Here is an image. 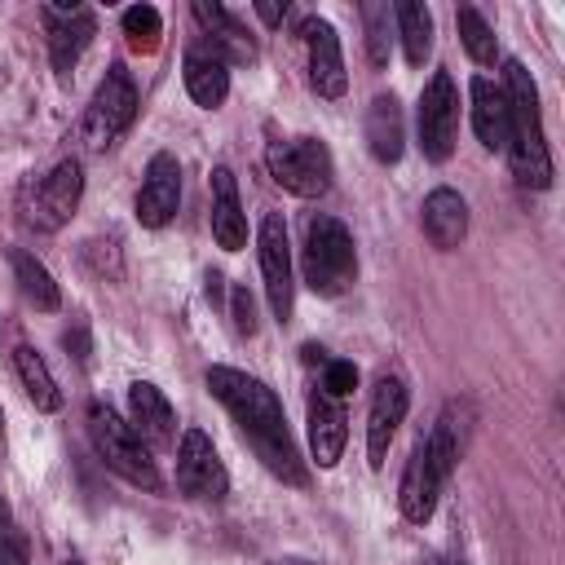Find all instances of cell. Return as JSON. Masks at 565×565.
I'll return each instance as SVG.
<instances>
[{
    "mask_svg": "<svg viewBox=\"0 0 565 565\" xmlns=\"http://www.w3.org/2000/svg\"><path fill=\"white\" fill-rule=\"evenodd\" d=\"M207 388L212 397L234 415V424L243 428L247 446L256 450V459L282 477L287 486H305L309 472L296 455V441L287 433V415H282V402L274 397V388L247 371H234V366H207Z\"/></svg>",
    "mask_w": 565,
    "mask_h": 565,
    "instance_id": "cell-1",
    "label": "cell"
},
{
    "mask_svg": "<svg viewBox=\"0 0 565 565\" xmlns=\"http://www.w3.org/2000/svg\"><path fill=\"white\" fill-rule=\"evenodd\" d=\"M503 97H508V119H512V132H508L512 177L525 190H547L552 185V154H547V137H543L539 84L516 57L503 62Z\"/></svg>",
    "mask_w": 565,
    "mask_h": 565,
    "instance_id": "cell-2",
    "label": "cell"
},
{
    "mask_svg": "<svg viewBox=\"0 0 565 565\" xmlns=\"http://www.w3.org/2000/svg\"><path fill=\"white\" fill-rule=\"evenodd\" d=\"M459 450H463V441H459L455 406H446L441 419L433 424V433L411 450V463H406V472H402L397 503H402V516H406V521L424 525V521L433 516L437 494H441V486L450 481V472H455V463H459Z\"/></svg>",
    "mask_w": 565,
    "mask_h": 565,
    "instance_id": "cell-3",
    "label": "cell"
},
{
    "mask_svg": "<svg viewBox=\"0 0 565 565\" xmlns=\"http://www.w3.org/2000/svg\"><path fill=\"white\" fill-rule=\"evenodd\" d=\"M300 269L305 282L318 296H340L358 278V247L344 221L335 216H309L305 225V247H300Z\"/></svg>",
    "mask_w": 565,
    "mask_h": 565,
    "instance_id": "cell-4",
    "label": "cell"
},
{
    "mask_svg": "<svg viewBox=\"0 0 565 565\" xmlns=\"http://www.w3.org/2000/svg\"><path fill=\"white\" fill-rule=\"evenodd\" d=\"M84 424H88L93 450L102 455V463H106L110 472H119L124 481H132V486H141V490H159V486H163V477H159V468H154L146 441H141V437L132 433V424L119 419L106 402H88Z\"/></svg>",
    "mask_w": 565,
    "mask_h": 565,
    "instance_id": "cell-5",
    "label": "cell"
},
{
    "mask_svg": "<svg viewBox=\"0 0 565 565\" xmlns=\"http://www.w3.org/2000/svg\"><path fill=\"white\" fill-rule=\"evenodd\" d=\"M79 194H84V163L79 159H62L44 177L22 181V190H18V216H22V225H31L40 234H57L75 216Z\"/></svg>",
    "mask_w": 565,
    "mask_h": 565,
    "instance_id": "cell-6",
    "label": "cell"
},
{
    "mask_svg": "<svg viewBox=\"0 0 565 565\" xmlns=\"http://www.w3.org/2000/svg\"><path fill=\"white\" fill-rule=\"evenodd\" d=\"M137 106H141L137 84H132V75L115 62V66L102 75V84H97V93H93V102H88V110H84V141H88V150L115 146V141L132 128Z\"/></svg>",
    "mask_w": 565,
    "mask_h": 565,
    "instance_id": "cell-7",
    "label": "cell"
},
{
    "mask_svg": "<svg viewBox=\"0 0 565 565\" xmlns=\"http://www.w3.org/2000/svg\"><path fill=\"white\" fill-rule=\"evenodd\" d=\"M265 168L269 177L300 194V199H318L331 185V150L318 137H287V141H269L265 146Z\"/></svg>",
    "mask_w": 565,
    "mask_h": 565,
    "instance_id": "cell-8",
    "label": "cell"
},
{
    "mask_svg": "<svg viewBox=\"0 0 565 565\" xmlns=\"http://www.w3.org/2000/svg\"><path fill=\"white\" fill-rule=\"evenodd\" d=\"M415 128H419L424 159L446 163L455 150V132H459V88L450 71H433V79L424 84L419 106H415Z\"/></svg>",
    "mask_w": 565,
    "mask_h": 565,
    "instance_id": "cell-9",
    "label": "cell"
},
{
    "mask_svg": "<svg viewBox=\"0 0 565 565\" xmlns=\"http://www.w3.org/2000/svg\"><path fill=\"white\" fill-rule=\"evenodd\" d=\"M177 490L190 499H225L230 490V472L212 446V437L203 428H185L181 446H177Z\"/></svg>",
    "mask_w": 565,
    "mask_h": 565,
    "instance_id": "cell-10",
    "label": "cell"
},
{
    "mask_svg": "<svg viewBox=\"0 0 565 565\" xmlns=\"http://www.w3.org/2000/svg\"><path fill=\"white\" fill-rule=\"evenodd\" d=\"M256 252H260V274H265V296H269V309L278 322L291 318V305H296V282H291V243H287V221L278 212H269L260 221V234H256Z\"/></svg>",
    "mask_w": 565,
    "mask_h": 565,
    "instance_id": "cell-11",
    "label": "cell"
},
{
    "mask_svg": "<svg viewBox=\"0 0 565 565\" xmlns=\"http://www.w3.org/2000/svg\"><path fill=\"white\" fill-rule=\"evenodd\" d=\"M181 207V163L177 154L159 150L150 163H146V177H141V190H137V221L146 230H163Z\"/></svg>",
    "mask_w": 565,
    "mask_h": 565,
    "instance_id": "cell-12",
    "label": "cell"
},
{
    "mask_svg": "<svg viewBox=\"0 0 565 565\" xmlns=\"http://www.w3.org/2000/svg\"><path fill=\"white\" fill-rule=\"evenodd\" d=\"M300 40H305V57H309V84L318 97H340L349 88L344 75V57H340V35L327 18H305L300 22Z\"/></svg>",
    "mask_w": 565,
    "mask_h": 565,
    "instance_id": "cell-13",
    "label": "cell"
},
{
    "mask_svg": "<svg viewBox=\"0 0 565 565\" xmlns=\"http://www.w3.org/2000/svg\"><path fill=\"white\" fill-rule=\"evenodd\" d=\"M44 18H49V57H53L57 75H66L79 62V53L88 49V40L97 35V18H93V9H84L75 0L49 4Z\"/></svg>",
    "mask_w": 565,
    "mask_h": 565,
    "instance_id": "cell-14",
    "label": "cell"
},
{
    "mask_svg": "<svg viewBox=\"0 0 565 565\" xmlns=\"http://www.w3.org/2000/svg\"><path fill=\"white\" fill-rule=\"evenodd\" d=\"M406 406H411L406 384L397 375H380L375 380V393H371V415H366V455H371V468L384 463L388 441H393V433L406 419Z\"/></svg>",
    "mask_w": 565,
    "mask_h": 565,
    "instance_id": "cell-15",
    "label": "cell"
},
{
    "mask_svg": "<svg viewBox=\"0 0 565 565\" xmlns=\"http://www.w3.org/2000/svg\"><path fill=\"white\" fill-rule=\"evenodd\" d=\"M181 71H185V93L194 97V106L216 110L230 97V62L212 44L194 40L185 49V57H181Z\"/></svg>",
    "mask_w": 565,
    "mask_h": 565,
    "instance_id": "cell-16",
    "label": "cell"
},
{
    "mask_svg": "<svg viewBox=\"0 0 565 565\" xmlns=\"http://www.w3.org/2000/svg\"><path fill=\"white\" fill-rule=\"evenodd\" d=\"M344 437H349V415L335 397L327 393H309V450L318 468H335L344 455Z\"/></svg>",
    "mask_w": 565,
    "mask_h": 565,
    "instance_id": "cell-17",
    "label": "cell"
},
{
    "mask_svg": "<svg viewBox=\"0 0 565 565\" xmlns=\"http://www.w3.org/2000/svg\"><path fill=\"white\" fill-rule=\"evenodd\" d=\"M424 238L437 247V252H455L468 234V203L459 190L450 185H437L428 199H424Z\"/></svg>",
    "mask_w": 565,
    "mask_h": 565,
    "instance_id": "cell-18",
    "label": "cell"
},
{
    "mask_svg": "<svg viewBox=\"0 0 565 565\" xmlns=\"http://www.w3.org/2000/svg\"><path fill=\"white\" fill-rule=\"evenodd\" d=\"M128 415H132L128 419L132 433L146 437V441H154V446H168L177 437V411H172V402L154 384H146V380L128 384Z\"/></svg>",
    "mask_w": 565,
    "mask_h": 565,
    "instance_id": "cell-19",
    "label": "cell"
},
{
    "mask_svg": "<svg viewBox=\"0 0 565 565\" xmlns=\"http://www.w3.org/2000/svg\"><path fill=\"white\" fill-rule=\"evenodd\" d=\"M468 97H472V128L481 137L486 150H508V132H512V119H508V97L494 79L486 75H472L468 84Z\"/></svg>",
    "mask_w": 565,
    "mask_h": 565,
    "instance_id": "cell-20",
    "label": "cell"
},
{
    "mask_svg": "<svg viewBox=\"0 0 565 565\" xmlns=\"http://www.w3.org/2000/svg\"><path fill=\"white\" fill-rule=\"evenodd\" d=\"M212 238L225 252H238L247 243V216H243L238 181L230 168H212Z\"/></svg>",
    "mask_w": 565,
    "mask_h": 565,
    "instance_id": "cell-21",
    "label": "cell"
},
{
    "mask_svg": "<svg viewBox=\"0 0 565 565\" xmlns=\"http://www.w3.org/2000/svg\"><path fill=\"white\" fill-rule=\"evenodd\" d=\"M194 18H199V26L207 31L203 44H212L225 62H252V57H256V44L247 40L243 22H238L230 9H221L216 0H194Z\"/></svg>",
    "mask_w": 565,
    "mask_h": 565,
    "instance_id": "cell-22",
    "label": "cell"
},
{
    "mask_svg": "<svg viewBox=\"0 0 565 565\" xmlns=\"http://www.w3.org/2000/svg\"><path fill=\"white\" fill-rule=\"evenodd\" d=\"M402 146H406V128H402V106L393 93H380L366 110V150L380 159V163H397L402 159Z\"/></svg>",
    "mask_w": 565,
    "mask_h": 565,
    "instance_id": "cell-23",
    "label": "cell"
},
{
    "mask_svg": "<svg viewBox=\"0 0 565 565\" xmlns=\"http://www.w3.org/2000/svg\"><path fill=\"white\" fill-rule=\"evenodd\" d=\"M13 371H18V384L26 388V397L35 402V411H62V388H57V380L49 375L44 358L31 344L13 349Z\"/></svg>",
    "mask_w": 565,
    "mask_h": 565,
    "instance_id": "cell-24",
    "label": "cell"
},
{
    "mask_svg": "<svg viewBox=\"0 0 565 565\" xmlns=\"http://www.w3.org/2000/svg\"><path fill=\"white\" fill-rule=\"evenodd\" d=\"M393 22H397V35H402L406 62L424 66V57L433 53V13H428V4L402 0V4H393Z\"/></svg>",
    "mask_w": 565,
    "mask_h": 565,
    "instance_id": "cell-25",
    "label": "cell"
},
{
    "mask_svg": "<svg viewBox=\"0 0 565 565\" xmlns=\"http://www.w3.org/2000/svg\"><path fill=\"white\" fill-rule=\"evenodd\" d=\"M13 278H18V291L26 296V305H35V309H44V313H53L57 305H62V291H57V282H53V274L44 269V260H35L31 252H13Z\"/></svg>",
    "mask_w": 565,
    "mask_h": 565,
    "instance_id": "cell-26",
    "label": "cell"
},
{
    "mask_svg": "<svg viewBox=\"0 0 565 565\" xmlns=\"http://www.w3.org/2000/svg\"><path fill=\"white\" fill-rule=\"evenodd\" d=\"M455 26H459V40H463V49H468V57H472V62L490 66V62L499 57L494 26H490L472 4H459V9H455Z\"/></svg>",
    "mask_w": 565,
    "mask_h": 565,
    "instance_id": "cell-27",
    "label": "cell"
},
{
    "mask_svg": "<svg viewBox=\"0 0 565 565\" xmlns=\"http://www.w3.org/2000/svg\"><path fill=\"white\" fill-rule=\"evenodd\" d=\"M124 35H128V49L137 53H154L159 49V35H163V18L154 4H128L124 18H119Z\"/></svg>",
    "mask_w": 565,
    "mask_h": 565,
    "instance_id": "cell-28",
    "label": "cell"
},
{
    "mask_svg": "<svg viewBox=\"0 0 565 565\" xmlns=\"http://www.w3.org/2000/svg\"><path fill=\"white\" fill-rule=\"evenodd\" d=\"M362 26H366V57L371 66H388V4L366 0L362 4Z\"/></svg>",
    "mask_w": 565,
    "mask_h": 565,
    "instance_id": "cell-29",
    "label": "cell"
},
{
    "mask_svg": "<svg viewBox=\"0 0 565 565\" xmlns=\"http://www.w3.org/2000/svg\"><path fill=\"white\" fill-rule=\"evenodd\" d=\"M84 260H88L93 274H102V278H119V274H124V265H119V243H115V238H88V243H84Z\"/></svg>",
    "mask_w": 565,
    "mask_h": 565,
    "instance_id": "cell-30",
    "label": "cell"
},
{
    "mask_svg": "<svg viewBox=\"0 0 565 565\" xmlns=\"http://www.w3.org/2000/svg\"><path fill=\"white\" fill-rule=\"evenodd\" d=\"M353 388H358V366L353 362H344V358L322 362V393L327 397H349Z\"/></svg>",
    "mask_w": 565,
    "mask_h": 565,
    "instance_id": "cell-31",
    "label": "cell"
},
{
    "mask_svg": "<svg viewBox=\"0 0 565 565\" xmlns=\"http://www.w3.org/2000/svg\"><path fill=\"white\" fill-rule=\"evenodd\" d=\"M230 318H234V331L238 335H256V300H252V291L247 287H234L230 291Z\"/></svg>",
    "mask_w": 565,
    "mask_h": 565,
    "instance_id": "cell-32",
    "label": "cell"
},
{
    "mask_svg": "<svg viewBox=\"0 0 565 565\" xmlns=\"http://www.w3.org/2000/svg\"><path fill=\"white\" fill-rule=\"evenodd\" d=\"M62 349H66V358H75V362H88V335H84V327L66 331V335H62Z\"/></svg>",
    "mask_w": 565,
    "mask_h": 565,
    "instance_id": "cell-33",
    "label": "cell"
},
{
    "mask_svg": "<svg viewBox=\"0 0 565 565\" xmlns=\"http://www.w3.org/2000/svg\"><path fill=\"white\" fill-rule=\"evenodd\" d=\"M0 565H26V547L13 534H0Z\"/></svg>",
    "mask_w": 565,
    "mask_h": 565,
    "instance_id": "cell-34",
    "label": "cell"
},
{
    "mask_svg": "<svg viewBox=\"0 0 565 565\" xmlns=\"http://www.w3.org/2000/svg\"><path fill=\"white\" fill-rule=\"evenodd\" d=\"M256 13H260V22L278 26V22L287 18V0H282V4H269V0H260V4H256Z\"/></svg>",
    "mask_w": 565,
    "mask_h": 565,
    "instance_id": "cell-35",
    "label": "cell"
},
{
    "mask_svg": "<svg viewBox=\"0 0 565 565\" xmlns=\"http://www.w3.org/2000/svg\"><path fill=\"white\" fill-rule=\"evenodd\" d=\"M269 565H313V561H305V556H278V561H269Z\"/></svg>",
    "mask_w": 565,
    "mask_h": 565,
    "instance_id": "cell-36",
    "label": "cell"
},
{
    "mask_svg": "<svg viewBox=\"0 0 565 565\" xmlns=\"http://www.w3.org/2000/svg\"><path fill=\"white\" fill-rule=\"evenodd\" d=\"M0 459H4V415H0Z\"/></svg>",
    "mask_w": 565,
    "mask_h": 565,
    "instance_id": "cell-37",
    "label": "cell"
},
{
    "mask_svg": "<svg viewBox=\"0 0 565 565\" xmlns=\"http://www.w3.org/2000/svg\"><path fill=\"white\" fill-rule=\"evenodd\" d=\"M57 565H84V561H79V556H62Z\"/></svg>",
    "mask_w": 565,
    "mask_h": 565,
    "instance_id": "cell-38",
    "label": "cell"
},
{
    "mask_svg": "<svg viewBox=\"0 0 565 565\" xmlns=\"http://www.w3.org/2000/svg\"><path fill=\"white\" fill-rule=\"evenodd\" d=\"M455 565H459V561H455Z\"/></svg>",
    "mask_w": 565,
    "mask_h": 565,
    "instance_id": "cell-39",
    "label": "cell"
}]
</instances>
